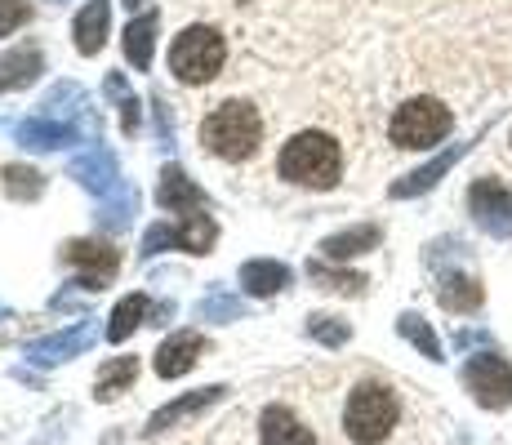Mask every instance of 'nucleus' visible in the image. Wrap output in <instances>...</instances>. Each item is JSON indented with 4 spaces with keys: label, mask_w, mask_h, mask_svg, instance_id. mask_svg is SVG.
<instances>
[{
    "label": "nucleus",
    "mask_w": 512,
    "mask_h": 445,
    "mask_svg": "<svg viewBox=\"0 0 512 445\" xmlns=\"http://www.w3.org/2000/svg\"><path fill=\"white\" fill-rule=\"evenodd\" d=\"M14 134H18V143L32 147V152H54V147L76 143V125H67V121H41V116H27V121H18Z\"/></svg>",
    "instance_id": "obj_15"
},
{
    "label": "nucleus",
    "mask_w": 512,
    "mask_h": 445,
    "mask_svg": "<svg viewBox=\"0 0 512 445\" xmlns=\"http://www.w3.org/2000/svg\"><path fill=\"white\" fill-rule=\"evenodd\" d=\"M45 116L49 121H58V116H63L67 125H72V116H81V112H90V98H85V89L81 85H54L45 94Z\"/></svg>",
    "instance_id": "obj_26"
},
{
    "label": "nucleus",
    "mask_w": 512,
    "mask_h": 445,
    "mask_svg": "<svg viewBox=\"0 0 512 445\" xmlns=\"http://www.w3.org/2000/svg\"><path fill=\"white\" fill-rule=\"evenodd\" d=\"M201 138H205V147H210L219 161H245V156L259 152L263 121H259V112H254L250 103L228 98V103H219L210 116H205Z\"/></svg>",
    "instance_id": "obj_3"
},
{
    "label": "nucleus",
    "mask_w": 512,
    "mask_h": 445,
    "mask_svg": "<svg viewBox=\"0 0 512 445\" xmlns=\"http://www.w3.org/2000/svg\"><path fill=\"white\" fill-rule=\"evenodd\" d=\"M285 285H290V267L285 263L254 259V263L241 267V290L250 294V299H272V294H281Z\"/></svg>",
    "instance_id": "obj_17"
},
{
    "label": "nucleus",
    "mask_w": 512,
    "mask_h": 445,
    "mask_svg": "<svg viewBox=\"0 0 512 445\" xmlns=\"http://www.w3.org/2000/svg\"><path fill=\"white\" fill-rule=\"evenodd\" d=\"M468 210L481 232L499 236V241H512V192L499 178H477V183H472Z\"/></svg>",
    "instance_id": "obj_7"
},
{
    "label": "nucleus",
    "mask_w": 512,
    "mask_h": 445,
    "mask_svg": "<svg viewBox=\"0 0 512 445\" xmlns=\"http://www.w3.org/2000/svg\"><path fill=\"white\" fill-rule=\"evenodd\" d=\"M152 45H156V14H143L125 27V58H130L139 72L152 67Z\"/></svg>",
    "instance_id": "obj_24"
},
{
    "label": "nucleus",
    "mask_w": 512,
    "mask_h": 445,
    "mask_svg": "<svg viewBox=\"0 0 512 445\" xmlns=\"http://www.w3.org/2000/svg\"><path fill=\"white\" fill-rule=\"evenodd\" d=\"M308 276L317 285H326V290H339V294H361L366 290V276L361 272H339V267H330V259L326 263H308Z\"/></svg>",
    "instance_id": "obj_29"
},
{
    "label": "nucleus",
    "mask_w": 512,
    "mask_h": 445,
    "mask_svg": "<svg viewBox=\"0 0 512 445\" xmlns=\"http://www.w3.org/2000/svg\"><path fill=\"white\" fill-rule=\"evenodd\" d=\"M437 299L446 312H477L481 299H486V290H481L477 276H468V272H441Z\"/></svg>",
    "instance_id": "obj_18"
},
{
    "label": "nucleus",
    "mask_w": 512,
    "mask_h": 445,
    "mask_svg": "<svg viewBox=\"0 0 512 445\" xmlns=\"http://www.w3.org/2000/svg\"><path fill=\"white\" fill-rule=\"evenodd\" d=\"M401 419V405H397V392L379 379H366L348 392V405H343V432L348 441L357 445H383L392 437Z\"/></svg>",
    "instance_id": "obj_1"
},
{
    "label": "nucleus",
    "mask_w": 512,
    "mask_h": 445,
    "mask_svg": "<svg viewBox=\"0 0 512 445\" xmlns=\"http://www.w3.org/2000/svg\"><path fill=\"white\" fill-rule=\"evenodd\" d=\"M308 334L317 343H326V348H343L352 339V325L339 321V316H308Z\"/></svg>",
    "instance_id": "obj_32"
},
{
    "label": "nucleus",
    "mask_w": 512,
    "mask_h": 445,
    "mask_svg": "<svg viewBox=\"0 0 512 445\" xmlns=\"http://www.w3.org/2000/svg\"><path fill=\"white\" fill-rule=\"evenodd\" d=\"M170 245H174V227L170 223H161V227H152V232H147L143 236V259H156V254H161V250H170Z\"/></svg>",
    "instance_id": "obj_34"
},
{
    "label": "nucleus",
    "mask_w": 512,
    "mask_h": 445,
    "mask_svg": "<svg viewBox=\"0 0 512 445\" xmlns=\"http://www.w3.org/2000/svg\"><path fill=\"white\" fill-rule=\"evenodd\" d=\"M23 23H27V0H0V36H9Z\"/></svg>",
    "instance_id": "obj_35"
},
{
    "label": "nucleus",
    "mask_w": 512,
    "mask_h": 445,
    "mask_svg": "<svg viewBox=\"0 0 512 445\" xmlns=\"http://www.w3.org/2000/svg\"><path fill=\"white\" fill-rule=\"evenodd\" d=\"M259 445H317V432H312L290 405H263Z\"/></svg>",
    "instance_id": "obj_10"
},
{
    "label": "nucleus",
    "mask_w": 512,
    "mask_h": 445,
    "mask_svg": "<svg viewBox=\"0 0 512 445\" xmlns=\"http://www.w3.org/2000/svg\"><path fill=\"white\" fill-rule=\"evenodd\" d=\"M41 76V54L36 49H14L0 58V89H18Z\"/></svg>",
    "instance_id": "obj_25"
},
{
    "label": "nucleus",
    "mask_w": 512,
    "mask_h": 445,
    "mask_svg": "<svg viewBox=\"0 0 512 445\" xmlns=\"http://www.w3.org/2000/svg\"><path fill=\"white\" fill-rule=\"evenodd\" d=\"M147 312H152V303H147V294H130V299L116 303V312L107 316V339L112 343H125L139 325H147Z\"/></svg>",
    "instance_id": "obj_22"
},
{
    "label": "nucleus",
    "mask_w": 512,
    "mask_h": 445,
    "mask_svg": "<svg viewBox=\"0 0 512 445\" xmlns=\"http://www.w3.org/2000/svg\"><path fill=\"white\" fill-rule=\"evenodd\" d=\"M156 201H161V210H170V214H196V210H205V192L179 170V165H170V170L161 174Z\"/></svg>",
    "instance_id": "obj_14"
},
{
    "label": "nucleus",
    "mask_w": 512,
    "mask_h": 445,
    "mask_svg": "<svg viewBox=\"0 0 512 445\" xmlns=\"http://www.w3.org/2000/svg\"><path fill=\"white\" fill-rule=\"evenodd\" d=\"M223 383H214V388H196V392H183L179 401H170V405H161V410L147 419V437H161V432H170V428H179L183 419H192V414H201V410H210V405H219L223 401Z\"/></svg>",
    "instance_id": "obj_9"
},
{
    "label": "nucleus",
    "mask_w": 512,
    "mask_h": 445,
    "mask_svg": "<svg viewBox=\"0 0 512 445\" xmlns=\"http://www.w3.org/2000/svg\"><path fill=\"white\" fill-rule=\"evenodd\" d=\"M5 187L14 201H32V196H41V174L36 170H23V165H5Z\"/></svg>",
    "instance_id": "obj_33"
},
{
    "label": "nucleus",
    "mask_w": 512,
    "mask_h": 445,
    "mask_svg": "<svg viewBox=\"0 0 512 445\" xmlns=\"http://www.w3.org/2000/svg\"><path fill=\"white\" fill-rule=\"evenodd\" d=\"M223 58H228V45L214 27H187V32L174 41L170 49V67L183 85H205L219 76Z\"/></svg>",
    "instance_id": "obj_5"
},
{
    "label": "nucleus",
    "mask_w": 512,
    "mask_h": 445,
    "mask_svg": "<svg viewBox=\"0 0 512 445\" xmlns=\"http://www.w3.org/2000/svg\"><path fill=\"white\" fill-rule=\"evenodd\" d=\"M455 343H459V348H477V343H490V334L486 330H459Z\"/></svg>",
    "instance_id": "obj_36"
},
{
    "label": "nucleus",
    "mask_w": 512,
    "mask_h": 445,
    "mask_svg": "<svg viewBox=\"0 0 512 445\" xmlns=\"http://www.w3.org/2000/svg\"><path fill=\"white\" fill-rule=\"evenodd\" d=\"M125 5H130V9H143V5H147V0H125Z\"/></svg>",
    "instance_id": "obj_37"
},
{
    "label": "nucleus",
    "mask_w": 512,
    "mask_h": 445,
    "mask_svg": "<svg viewBox=\"0 0 512 445\" xmlns=\"http://www.w3.org/2000/svg\"><path fill=\"white\" fill-rule=\"evenodd\" d=\"M63 259L72 267H81V281H76L81 290H107V281H112L121 254H116L112 245H103V241H72L63 250Z\"/></svg>",
    "instance_id": "obj_8"
},
{
    "label": "nucleus",
    "mask_w": 512,
    "mask_h": 445,
    "mask_svg": "<svg viewBox=\"0 0 512 445\" xmlns=\"http://www.w3.org/2000/svg\"><path fill=\"white\" fill-rule=\"evenodd\" d=\"M107 98H116V107H121V130L134 134V125H139V98L125 89V76L121 72L107 76Z\"/></svg>",
    "instance_id": "obj_30"
},
{
    "label": "nucleus",
    "mask_w": 512,
    "mask_h": 445,
    "mask_svg": "<svg viewBox=\"0 0 512 445\" xmlns=\"http://www.w3.org/2000/svg\"><path fill=\"white\" fill-rule=\"evenodd\" d=\"M134 379H139V356H112V361L98 370V379H94V397L98 401H116L125 388H134Z\"/></svg>",
    "instance_id": "obj_21"
},
{
    "label": "nucleus",
    "mask_w": 512,
    "mask_h": 445,
    "mask_svg": "<svg viewBox=\"0 0 512 445\" xmlns=\"http://www.w3.org/2000/svg\"><path fill=\"white\" fill-rule=\"evenodd\" d=\"M281 174L299 187H317V192H326V187H334L339 174H343V152L330 134H317V130L294 134L290 143L281 147Z\"/></svg>",
    "instance_id": "obj_2"
},
{
    "label": "nucleus",
    "mask_w": 512,
    "mask_h": 445,
    "mask_svg": "<svg viewBox=\"0 0 512 445\" xmlns=\"http://www.w3.org/2000/svg\"><path fill=\"white\" fill-rule=\"evenodd\" d=\"M0 321H9V312H5V308H0Z\"/></svg>",
    "instance_id": "obj_38"
},
{
    "label": "nucleus",
    "mask_w": 512,
    "mask_h": 445,
    "mask_svg": "<svg viewBox=\"0 0 512 445\" xmlns=\"http://www.w3.org/2000/svg\"><path fill=\"white\" fill-rule=\"evenodd\" d=\"M464 388L481 410H508L512 405V365L499 352H472L464 361Z\"/></svg>",
    "instance_id": "obj_6"
},
{
    "label": "nucleus",
    "mask_w": 512,
    "mask_h": 445,
    "mask_svg": "<svg viewBox=\"0 0 512 445\" xmlns=\"http://www.w3.org/2000/svg\"><path fill=\"white\" fill-rule=\"evenodd\" d=\"M450 125H455V116H450V107H441L437 98H410V103L397 107L388 134H392V143L397 147L428 152V147H437L441 138L450 134Z\"/></svg>",
    "instance_id": "obj_4"
},
{
    "label": "nucleus",
    "mask_w": 512,
    "mask_h": 445,
    "mask_svg": "<svg viewBox=\"0 0 512 445\" xmlns=\"http://www.w3.org/2000/svg\"><path fill=\"white\" fill-rule=\"evenodd\" d=\"M205 356V339L196 330H179V334H170V339L156 348V374L161 379H179V374H187L196 361Z\"/></svg>",
    "instance_id": "obj_11"
},
{
    "label": "nucleus",
    "mask_w": 512,
    "mask_h": 445,
    "mask_svg": "<svg viewBox=\"0 0 512 445\" xmlns=\"http://www.w3.org/2000/svg\"><path fill=\"white\" fill-rule=\"evenodd\" d=\"M214 245V223L205 219L201 210L187 214L183 227H174V250H187V254H210Z\"/></svg>",
    "instance_id": "obj_28"
},
{
    "label": "nucleus",
    "mask_w": 512,
    "mask_h": 445,
    "mask_svg": "<svg viewBox=\"0 0 512 445\" xmlns=\"http://www.w3.org/2000/svg\"><path fill=\"white\" fill-rule=\"evenodd\" d=\"M107 23H112V5L107 0H90V5L81 9V18H76L72 36H76V49L81 54H98L107 41Z\"/></svg>",
    "instance_id": "obj_19"
},
{
    "label": "nucleus",
    "mask_w": 512,
    "mask_h": 445,
    "mask_svg": "<svg viewBox=\"0 0 512 445\" xmlns=\"http://www.w3.org/2000/svg\"><path fill=\"white\" fill-rule=\"evenodd\" d=\"M134 210H139V187L116 183V192L107 196L103 210H98V227H103V232H121V227H130Z\"/></svg>",
    "instance_id": "obj_23"
},
{
    "label": "nucleus",
    "mask_w": 512,
    "mask_h": 445,
    "mask_svg": "<svg viewBox=\"0 0 512 445\" xmlns=\"http://www.w3.org/2000/svg\"><path fill=\"white\" fill-rule=\"evenodd\" d=\"M379 245V227L374 223H361V227H348V232H334L321 241V250H326V259L330 263H348V259H357V254H366Z\"/></svg>",
    "instance_id": "obj_20"
},
{
    "label": "nucleus",
    "mask_w": 512,
    "mask_h": 445,
    "mask_svg": "<svg viewBox=\"0 0 512 445\" xmlns=\"http://www.w3.org/2000/svg\"><path fill=\"white\" fill-rule=\"evenodd\" d=\"M90 343H94V321H81L76 330H67V334L36 339L32 348H27V361H32V365H58V361H72V356H81Z\"/></svg>",
    "instance_id": "obj_12"
},
{
    "label": "nucleus",
    "mask_w": 512,
    "mask_h": 445,
    "mask_svg": "<svg viewBox=\"0 0 512 445\" xmlns=\"http://www.w3.org/2000/svg\"><path fill=\"white\" fill-rule=\"evenodd\" d=\"M72 178L98 196H112L116 192V156L107 152V147H90V152H81L72 161Z\"/></svg>",
    "instance_id": "obj_13"
},
{
    "label": "nucleus",
    "mask_w": 512,
    "mask_h": 445,
    "mask_svg": "<svg viewBox=\"0 0 512 445\" xmlns=\"http://www.w3.org/2000/svg\"><path fill=\"white\" fill-rule=\"evenodd\" d=\"M196 316H201V321H236V316H245V308H241V299L214 290V294H205V299L196 303Z\"/></svg>",
    "instance_id": "obj_31"
},
{
    "label": "nucleus",
    "mask_w": 512,
    "mask_h": 445,
    "mask_svg": "<svg viewBox=\"0 0 512 445\" xmlns=\"http://www.w3.org/2000/svg\"><path fill=\"white\" fill-rule=\"evenodd\" d=\"M468 152V143H455V147H446V152L441 156H432L428 165H423V170H415V174H406V178H397V183H392V196H397V201H406V196H419V192H428L432 183H437L441 174L450 170V165L459 161V156Z\"/></svg>",
    "instance_id": "obj_16"
},
{
    "label": "nucleus",
    "mask_w": 512,
    "mask_h": 445,
    "mask_svg": "<svg viewBox=\"0 0 512 445\" xmlns=\"http://www.w3.org/2000/svg\"><path fill=\"white\" fill-rule=\"evenodd\" d=\"M397 330H401V339L415 343V348L428 356V361H446V352H441V339L432 334V325L423 321L419 312H401V316H397Z\"/></svg>",
    "instance_id": "obj_27"
}]
</instances>
